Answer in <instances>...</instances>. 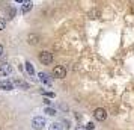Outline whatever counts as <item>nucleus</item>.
I'll list each match as a JSON object with an SVG mask.
<instances>
[{"instance_id":"f257e3e1","label":"nucleus","mask_w":134,"mask_h":130,"mask_svg":"<svg viewBox=\"0 0 134 130\" xmlns=\"http://www.w3.org/2000/svg\"><path fill=\"white\" fill-rule=\"evenodd\" d=\"M39 61L42 62L44 65H50L51 62H53V53H50L47 50H44L39 53Z\"/></svg>"},{"instance_id":"f03ea898","label":"nucleus","mask_w":134,"mask_h":130,"mask_svg":"<svg viewBox=\"0 0 134 130\" xmlns=\"http://www.w3.org/2000/svg\"><path fill=\"white\" fill-rule=\"evenodd\" d=\"M53 77H56V79H63V77H66V68L62 67V65H56L54 68H53Z\"/></svg>"},{"instance_id":"7ed1b4c3","label":"nucleus","mask_w":134,"mask_h":130,"mask_svg":"<svg viewBox=\"0 0 134 130\" xmlns=\"http://www.w3.org/2000/svg\"><path fill=\"white\" fill-rule=\"evenodd\" d=\"M32 126H33L35 130H41V129H44V126H45V119H44L42 117H35L32 119Z\"/></svg>"},{"instance_id":"20e7f679","label":"nucleus","mask_w":134,"mask_h":130,"mask_svg":"<svg viewBox=\"0 0 134 130\" xmlns=\"http://www.w3.org/2000/svg\"><path fill=\"white\" fill-rule=\"evenodd\" d=\"M93 117H95V119H98V121H104V119L107 118V112H105V109H103V107H97V109L93 111Z\"/></svg>"},{"instance_id":"39448f33","label":"nucleus","mask_w":134,"mask_h":130,"mask_svg":"<svg viewBox=\"0 0 134 130\" xmlns=\"http://www.w3.org/2000/svg\"><path fill=\"white\" fill-rule=\"evenodd\" d=\"M11 73H12V67H11L9 64H2V65H0V76H2V77L9 76Z\"/></svg>"},{"instance_id":"423d86ee","label":"nucleus","mask_w":134,"mask_h":130,"mask_svg":"<svg viewBox=\"0 0 134 130\" xmlns=\"http://www.w3.org/2000/svg\"><path fill=\"white\" fill-rule=\"evenodd\" d=\"M0 89H3V91H12L14 83L9 80H0Z\"/></svg>"},{"instance_id":"0eeeda50","label":"nucleus","mask_w":134,"mask_h":130,"mask_svg":"<svg viewBox=\"0 0 134 130\" xmlns=\"http://www.w3.org/2000/svg\"><path fill=\"white\" fill-rule=\"evenodd\" d=\"M32 6H33L32 0H23V8H21V12H23V14L29 12V11L32 9Z\"/></svg>"},{"instance_id":"6e6552de","label":"nucleus","mask_w":134,"mask_h":130,"mask_svg":"<svg viewBox=\"0 0 134 130\" xmlns=\"http://www.w3.org/2000/svg\"><path fill=\"white\" fill-rule=\"evenodd\" d=\"M38 79L42 82V83H45V85H50L51 83V77H48V74H45V73H39L38 74Z\"/></svg>"},{"instance_id":"1a4fd4ad","label":"nucleus","mask_w":134,"mask_h":130,"mask_svg":"<svg viewBox=\"0 0 134 130\" xmlns=\"http://www.w3.org/2000/svg\"><path fill=\"white\" fill-rule=\"evenodd\" d=\"M14 86H20V88H23V89H27V88H29V83L20 80V79H15V80H14Z\"/></svg>"},{"instance_id":"9d476101","label":"nucleus","mask_w":134,"mask_h":130,"mask_svg":"<svg viewBox=\"0 0 134 130\" xmlns=\"http://www.w3.org/2000/svg\"><path fill=\"white\" fill-rule=\"evenodd\" d=\"M39 43V38H38V35H35V33H30L29 35V44L30 45H35V44Z\"/></svg>"},{"instance_id":"9b49d317","label":"nucleus","mask_w":134,"mask_h":130,"mask_svg":"<svg viewBox=\"0 0 134 130\" xmlns=\"http://www.w3.org/2000/svg\"><path fill=\"white\" fill-rule=\"evenodd\" d=\"M48 130H63V129H62V124L60 123H53V124H50Z\"/></svg>"},{"instance_id":"f8f14e48","label":"nucleus","mask_w":134,"mask_h":130,"mask_svg":"<svg viewBox=\"0 0 134 130\" xmlns=\"http://www.w3.org/2000/svg\"><path fill=\"white\" fill-rule=\"evenodd\" d=\"M26 70H27V73H29L30 76L35 74V70H33V67H32L30 62H26Z\"/></svg>"},{"instance_id":"ddd939ff","label":"nucleus","mask_w":134,"mask_h":130,"mask_svg":"<svg viewBox=\"0 0 134 130\" xmlns=\"http://www.w3.org/2000/svg\"><path fill=\"white\" fill-rule=\"evenodd\" d=\"M89 17H91V18H97V17H99V11H97V9L91 11V12H89Z\"/></svg>"},{"instance_id":"4468645a","label":"nucleus","mask_w":134,"mask_h":130,"mask_svg":"<svg viewBox=\"0 0 134 130\" xmlns=\"http://www.w3.org/2000/svg\"><path fill=\"white\" fill-rule=\"evenodd\" d=\"M45 113L50 115V117H53V115H56V111L54 109H51V107H47V109H45Z\"/></svg>"},{"instance_id":"2eb2a0df","label":"nucleus","mask_w":134,"mask_h":130,"mask_svg":"<svg viewBox=\"0 0 134 130\" xmlns=\"http://www.w3.org/2000/svg\"><path fill=\"white\" fill-rule=\"evenodd\" d=\"M5 27H6V20H5V18H2V17H0V30H3Z\"/></svg>"},{"instance_id":"dca6fc26","label":"nucleus","mask_w":134,"mask_h":130,"mask_svg":"<svg viewBox=\"0 0 134 130\" xmlns=\"http://www.w3.org/2000/svg\"><path fill=\"white\" fill-rule=\"evenodd\" d=\"M8 12H9V15H11V18H14L17 11H15V8H9V11H8Z\"/></svg>"},{"instance_id":"f3484780","label":"nucleus","mask_w":134,"mask_h":130,"mask_svg":"<svg viewBox=\"0 0 134 130\" xmlns=\"http://www.w3.org/2000/svg\"><path fill=\"white\" fill-rule=\"evenodd\" d=\"M86 130H95V126H93V123H87V126H86Z\"/></svg>"},{"instance_id":"a211bd4d","label":"nucleus","mask_w":134,"mask_h":130,"mask_svg":"<svg viewBox=\"0 0 134 130\" xmlns=\"http://www.w3.org/2000/svg\"><path fill=\"white\" fill-rule=\"evenodd\" d=\"M75 130H86V127H81V126H79V127H75Z\"/></svg>"},{"instance_id":"6ab92c4d","label":"nucleus","mask_w":134,"mask_h":130,"mask_svg":"<svg viewBox=\"0 0 134 130\" xmlns=\"http://www.w3.org/2000/svg\"><path fill=\"white\" fill-rule=\"evenodd\" d=\"M2 53H3V45L0 44V56H2Z\"/></svg>"},{"instance_id":"aec40b11","label":"nucleus","mask_w":134,"mask_h":130,"mask_svg":"<svg viewBox=\"0 0 134 130\" xmlns=\"http://www.w3.org/2000/svg\"><path fill=\"white\" fill-rule=\"evenodd\" d=\"M15 2H18V3H21V2H23V0H15Z\"/></svg>"}]
</instances>
